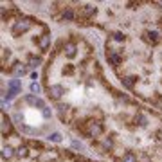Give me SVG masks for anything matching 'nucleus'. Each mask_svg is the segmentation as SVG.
Segmentation results:
<instances>
[{"instance_id":"12","label":"nucleus","mask_w":162,"mask_h":162,"mask_svg":"<svg viewBox=\"0 0 162 162\" xmlns=\"http://www.w3.org/2000/svg\"><path fill=\"white\" fill-rule=\"evenodd\" d=\"M15 155H16L15 149H13L11 146H4V148H2V159H4V160H9V159H13Z\"/></svg>"},{"instance_id":"3","label":"nucleus","mask_w":162,"mask_h":162,"mask_svg":"<svg viewBox=\"0 0 162 162\" xmlns=\"http://www.w3.org/2000/svg\"><path fill=\"white\" fill-rule=\"evenodd\" d=\"M119 51H115V49H108V54H106V58H108V63L114 67L121 65V61H123V58L117 54Z\"/></svg>"},{"instance_id":"25","label":"nucleus","mask_w":162,"mask_h":162,"mask_svg":"<svg viewBox=\"0 0 162 162\" xmlns=\"http://www.w3.org/2000/svg\"><path fill=\"white\" fill-rule=\"evenodd\" d=\"M42 114H43V117H45V119H49V117H51V110H49L47 106H45L43 110H42Z\"/></svg>"},{"instance_id":"13","label":"nucleus","mask_w":162,"mask_h":162,"mask_svg":"<svg viewBox=\"0 0 162 162\" xmlns=\"http://www.w3.org/2000/svg\"><path fill=\"white\" fill-rule=\"evenodd\" d=\"M13 132V128H11V123H9V119L6 117V114L2 115V133L4 135H8V133Z\"/></svg>"},{"instance_id":"9","label":"nucleus","mask_w":162,"mask_h":162,"mask_svg":"<svg viewBox=\"0 0 162 162\" xmlns=\"http://www.w3.org/2000/svg\"><path fill=\"white\" fill-rule=\"evenodd\" d=\"M96 13H97V9L94 6H83L81 8V16H85V18H92Z\"/></svg>"},{"instance_id":"2","label":"nucleus","mask_w":162,"mask_h":162,"mask_svg":"<svg viewBox=\"0 0 162 162\" xmlns=\"http://www.w3.org/2000/svg\"><path fill=\"white\" fill-rule=\"evenodd\" d=\"M103 132H104V128L99 121H89V123H87V128L83 130V133H85L87 137H99V135H103Z\"/></svg>"},{"instance_id":"20","label":"nucleus","mask_w":162,"mask_h":162,"mask_svg":"<svg viewBox=\"0 0 162 162\" xmlns=\"http://www.w3.org/2000/svg\"><path fill=\"white\" fill-rule=\"evenodd\" d=\"M47 139H49V140H52V142H61V139H63V135H61L59 132H52L51 135L47 137Z\"/></svg>"},{"instance_id":"24","label":"nucleus","mask_w":162,"mask_h":162,"mask_svg":"<svg viewBox=\"0 0 162 162\" xmlns=\"http://www.w3.org/2000/svg\"><path fill=\"white\" fill-rule=\"evenodd\" d=\"M72 148H74V149H81V148H83V144H81L79 140H72Z\"/></svg>"},{"instance_id":"14","label":"nucleus","mask_w":162,"mask_h":162,"mask_svg":"<svg viewBox=\"0 0 162 162\" xmlns=\"http://www.w3.org/2000/svg\"><path fill=\"white\" fill-rule=\"evenodd\" d=\"M74 18H76V13H74L72 8H67L63 11V15H61V20H65V22H72Z\"/></svg>"},{"instance_id":"22","label":"nucleus","mask_w":162,"mask_h":162,"mask_svg":"<svg viewBox=\"0 0 162 162\" xmlns=\"http://www.w3.org/2000/svg\"><path fill=\"white\" fill-rule=\"evenodd\" d=\"M40 90H42V87L38 85L36 81H33V83H31V92H33V94H40Z\"/></svg>"},{"instance_id":"21","label":"nucleus","mask_w":162,"mask_h":162,"mask_svg":"<svg viewBox=\"0 0 162 162\" xmlns=\"http://www.w3.org/2000/svg\"><path fill=\"white\" fill-rule=\"evenodd\" d=\"M103 148L104 149H112V148H114V139H112V137H104L103 139Z\"/></svg>"},{"instance_id":"5","label":"nucleus","mask_w":162,"mask_h":162,"mask_svg":"<svg viewBox=\"0 0 162 162\" xmlns=\"http://www.w3.org/2000/svg\"><path fill=\"white\" fill-rule=\"evenodd\" d=\"M47 92H49V97H51V99H59V97L63 96V87H61V85H52V87L47 89Z\"/></svg>"},{"instance_id":"11","label":"nucleus","mask_w":162,"mask_h":162,"mask_svg":"<svg viewBox=\"0 0 162 162\" xmlns=\"http://www.w3.org/2000/svg\"><path fill=\"white\" fill-rule=\"evenodd\" d=\"M11 72H13V76H16V78H18V76H23V74L27 72V68H25L22 63H15V65H13V68H11Z\"/></svg>"},{"instance_id":"17","label":"nucleus","mask_w":162,"mask_h":162,"mask_svg":"<svg viewBox=\"0 0 162 162\" xmlns=\"http://www.w3.org/2000/svg\"><path fill=\"white\" fill-rule=\"evenodd\" d=\"M40 63H42V58H38V56H31L29 61H27V67H29V68H34V67H38Z\"/></svg>"},{"instance_id":"8","label":"nucleus","mask_w":162,"mask_h":162,"mask_svg":"<svg viewBox=\"0 0 162 162\" xmlns=\"http://www.w3.org/2000/svg\"><path fill=\"white\" fill-rule=\"evenodd\" d=\"M8 90L15 92V94H20V92H22V83H20V79H11L9 81Z\"/></svg>"},{"instance_id":"15","label":"nucleus","mask_w":162,"mask_h":162,"mask_svg":"<svg viewBox=\"0 0 162 162\" xmlns=\"http://www.w3.org/2000/svg\"><path fill=\"white\" fill-rule=\"evenodd\" d=\"M121 83H123V87H126V89H133L135 78H133V76H124V78L121 79Z\"/></svg>"},{"instance_id":"6","label":"nucleus","mask_w":162,"mask_h":162,"mask_svg":"<svg viewBox=\"0 0 162 162\" xmlns=\"http://www.w3.org/2000/svg\"><path fill=\"white\" fill-rule=\"evenodd\" d=\"M25 101H27L29 104H33L34 108H36V106H38V108H42V110L45 108L43 99H40V97H36V96H25Z\"/></svg>"},{"instance_id":"23","label":"nucleus","mask_w":162,"mask_h":162,"mask_svg":"<svg viewBox=\"0 0 162 162\" xmlns=\"http://www.w3.org/2000/svg\"><path fill=\"white\" fill-rule=\"evenodd\" d=\"M112 38H114V40H115V42H124V34H123V33H114V34H112Z\"/></svg>"},{"instance_id":"26","label":"nucleus","mask_w":162,"mask_h":162,"mask_svg":"<svg viewBox=\"0 0 162 162\" xmlns=\"http://www.w3.org/2000/svg\"><path fill=\"white\" fill-rule=\"evenodd\" d=\"M155 106H157L159 110H162V97H159V99L155 101Z\"/></svg>"},{"instance_id":"4","label":"nucleus","mask_w":162,"mask_h":162,"mask_svg":"<svg viewBox=\"0 0 162 162\" xmlns=\"http://www.w3.org/2000/svg\"><path fill=\"white\" fill-rule=\"evenodd\" d=\"M38 47H40V51H43V52L51 47V34L49 33H45V34H42L38 38Z\"/></svg>"},{"instance_id":"16","label":"nucleus","mask_w":162,"mask_h":162,"mask_svg":"<svg viewBox=\"0 0 162 162\" xmlns=\"http://www.w3.org/2000/svg\"><path fill=\"white\" fill-rule=\"evenodd\" d=\"M148 40L151 42V43H159L160 42V34H159V31H149V33H146Z\"/></svg>"},{"instance_id":"7","label":"nucleus","mask_w":162,"mask_h":162,"mask_svg":"<svg viewBox=\"0 0 162 162\" xmlns=\"http://www.w3.org/2000/svg\"><path fill=\"white\" fill-rule=\"evenodd\" d=\"M133 121H135V124L139 126V128H146L148 126V117L142 114V112H139V114L133 117Z\"/></svg>"},{"instance_id":"19","label":"nucleus","mask_w":162,"mask_h":162,"mask_svg":"<svg viewBox=\"0 0 162 162\" xmlns=\"http://www.w3.org/2000/svg\"><path fill=\"white\" fill-rule=\"evenodd\" d=\"M121 162H139L137 160V157L132 153V151H128V153L123 155V159H121Z\"/></svg>"},{"instance_id":"18","label":"nucleus","mask_w":162,"mask_h":162,"mask_svg":"<svg viewBox=\"0 0 162 162\" xmlns=\"http://www.w3.org/2000/svg\"><path fill=\"white\" fill-rule=\"evenodd\" d=\"M27 155H29V148L27 146H20L16 149V157H20V159H25Z\"/></svg>"},{"instance_id":"10","label":"nucleus","mask_w":162,"mask_h":162,"mask_svg":"<svg viewBox=\"0 0 162 162\" xmlns=\"http://www.w3.org/2000/svg\"><path fill=\"white\" fill-rule=\"evenodd\" d=\"M76 51H78V47H76L74 42H67V43H65V54H67V58H74V56H76Z\"/></svg>"},{"instance_id":"1","label":"nucleus","mask_w":162,"mask_h":162,"mask_svg":"<svg viewBox=\"0 0 162 162\" xmlns=\"http://www.w3.org/2000/svg\"><path fill=\"white\" fill-rule=\"evenodd\" d=\"M33 25H34V20H33V18H27V16H23V18L16 20V22L13 23L11 33H13L15 36H22V34H25V33H27Z\"/></svg>"}]
</instances>
